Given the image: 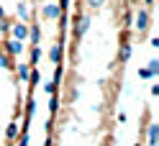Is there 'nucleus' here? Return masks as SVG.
Segmentation results:
<instances>
[{
    "label": "nucleus",
    "mask_w": 159,
    "mask_h": 146,
    "mask_svg": "<svg viewBox=\"0 0 159 146\" xmlns=\"http://www.w3.org/2000/svg\"><path fill=\"white\" fill-rule=\"evenodd\" d=\"M139 77H141V80H149V77H152V74H149L146 69H139Z\"/></svg>",
    "instance_id": "obj_20"
},
{
    "label": "nucleus",
    "mask_w": 159,
    "mask_h": 146,
    "mask_svg": "<svg viewBox=\"0 0 159 146\" xmlns=\"http://www.w3.org/2000/svg\"><path fill=\"white\" fill-rule=\"evenodd\" d=\"M62 56H64V44H54L52 49H49V59H52L54 64H62Z\"/></svg>",
    "instance_id": "obj_4"
},
{
    "label": "nucleus",
    "mask_w": 159,
    "mask_h": 146,
    "mask_svg": "<svg viewBox=\"0 0 159 146\" xmlns=\"http://www.w3.org/2000/svg\"><path fill=\"white\" fill-rule=\"evenodd\" d=\"M146 72L152 74V77H154V74H159V59H152V62H149V67H146Z\"/></svg>",
    "instance_id": "obj_14"
},
{
    "label": "nucleus",
    "mask_w": 159,
    "mask_h": 146,
    "mask_svg": "<svg viewBox=\"0 0 159 146\" xmlns=\"http://www.w3.org/2000/svg\"><path fill=\"white\" fill-rule=\"evenodd\" d=\"M18 131H21V126H18V123H16V118H13L11 123H8V128H5V139H8V141H16Z\"/></svg>",
    "instance_id": "obj_7"
},
{
    "label": "nucleus",
    "mask_w": 159,
    "mask_h": 146,
    "mask_svg": "<svg viewBox=\"0 0 159 146\" xmlns=\"http://www.w3.org/2000/svg\"><path fill=\"white\" fill-rule=\"evenodd\" d=\"M144 3H146V8H152V5L157 3V0H144Z\"/></svg>",
    "instance_id": "obj_22"
},
{
    "label": "nucleus",
    "mask_w": 159,
    "mask_h": 146,
    "mask_svg": "<svg viewBox=\"0 0 159 146\" xmlns=\"http://www.w3.org/2000/svg\"><path fill=\"white\" fill-rule=\"evenodd\" d=\"M41 56H44V51H41V49H39V46H34V49H31V62L36 64L39 59H41Z\"/></svg>",
    "instance_id": "obj_16"
},
{
    "label": "nucleus",
    "mask_w": 159,
    "mask_h": 146,
    "mask_svg": "<svg viewBox=\"0 0 159 146\" xmlns=\"http://www.w3.org/2000/svg\"><path fill=\"white\" fill-rule=\"evenodd\" d=\"M59 8H62V13H64L67 8H69V0H62V3H59Z\"/></svg>",
    "instance_id": "obj_21"
},
{
    "label": "nucleus",
    "mask_w": 159,
    "mask_h": 146,
    "mask_svg": "<svg viewBox=\"0 0 159 146\" xmlns=\"http://www.w3.org/2000/svg\"><path fill=\"white\" fill-rule=\"evenodd\" d=\"M28 74H31V64H18V80L28 82Z\"/></svg>",
    "instance_id": "obj_9"
},
{
    "label": "nucleus",
    "mask_w": 159,
    "mask_h": 146,
    "mask_svg": "<svg viewBox=\"0 0 159 146\" xmlns=\"http://www.w3.org/2000/svg\"><path fill=\"white\" fill-rule=\"evenodd\" d=\"M0 69H13L11 67V56H8L5 51H0Z\"/></svg>",
    "instance_id": "obj_12"
},
{
    "label": "nucleus",
    "mask_w": 159,
    "mask_h": 146,
    "mask_svg": "<svg viewBox=\"0 0 159 146\" xmlns=\"http://www.w3.org/2000/svg\"><path fill=\"white\" fill-rule=\"evenodd\" d=\"M0 33H11V21L8 18H0Z\"/></svg>",
    "instance_id": "obj_17"
},
{
    "label": "nucleus",
    "mask_w": 159,
    "mask_h": 146,
    "mask_svg": "<svg viewBox=\"0 0 159 146\" xmlns=\"http://www.w3.org/2000/svg\"><path fill=\"white\" fill-rule=\"evenodd\" d=\"M44 18H49V21H54V18H59V15H62V8H59V5H54V3H49V5H44Z\"/></svg>",
    "instance_id": "obj_6"
},
{
    "label": "nucleus",
    "mask_w": 159,
    "mask_h": 146,
    "mask_svg": "<svg viewBox=\"0 0 159 146\" xmlns=\"http://www.w3.org/2000/svg\"><path fill=\"white\" fill-rule=\"evenodd\" d=\"M85 3H87V8H100L105 0H85Z\"/></svg>",
    "instance_id": "obj_19"
},
{
    "label": "nucleus",
    "mask_w": 159,
    "mask_h": 146,
    "mask_svg": "<svg viewBox=\"0 0 159 146\" xmlns=\"http://www.w3.org/2000/svg\"><path fill=\"white\" fill-rule=\"evenodd\" d=\"M0 46H5L3 51L8 54V56H18V54H23V41L21 38H8L5 44H0Z\"/></svg>",
    "instance_id": "obj_2"
},
{
    "label": "nucleus",
    "mask_w": 159,
    "mask_h": 146,
    "mask_svg": "<svg viewBox=\"0 0 159 146\" xmlns=\"http://www.w3.org/2000/svg\"><path fill=\"white\" fill-rule=\"evenodd\" d=\"M18 15H21V18H23V21H26V18H28V8H26L23 3H21V5H18Z\"/></svg>",
    "instance_id": "obj_18"
},
{
    "label": "nucleus",
    "mask_w": 159,
    "mask_h": 146,
    "mask_svg": "<svg viewBox=\"0 0 159 146\" xmlns=\"http://www.w3.org/2000/svg\"><path fill=\"white\" fill-rule=\"evenodd\" d=\"M11 33H13V38L26 41V38H28V26L26 23H16V26H11Z\"/></svg>",
    "instance_id": "obj_5"
},
{
    "label": "nucleus",
    "mask_w": 159,
    "mask_h": 146,
    "mask_svg": "<svg viewBox=\"0 0 159 146\" xmlns=\"http://www.w3.org/2000/svg\"><path fill=\"white\" fill-rule=\"evenodd\" d=\"M34 110H36V103H34V100H28V103H26V118H28V121L34 118Z\"/></svg>",
    "instance_id": "obj_15"
},
{
    "label": "nucleus",
    "mask_w": 159,
    "mask_h": 146,
    "mask_svg": "<svg viewBox=\"0 0 159 146\" xmlns=\"http://www.w3.org/2000/svg\"><path fill=\"white\" fill-rule=\"evenodd\" d=\"M28 38H31L34 44H39V38H41V28H39V26H31V28H28Z\"/></svg>",
    "instance_id": "obj_11"
},
{
    "label": "nucleus",
    "mask_w": 159,
    "mask_h": 146,
    "mask_svg": "<svg viewBox=\"0 0 159 146\" xmlns=\"http://www.w3.org/2000/svg\"><path fill=\"white\" fill-rule=\"evenodd\" d=\"M0 18H5V11H3V3H0Z\"/></svg>",
    "instance_id": "obj_23"
},
{
    "label": "nucleus",
    "mask_w": 159,
    "mask_h": 146,
    "mask_svg": "<svg viewBox=\"0 0 159 146\" xmlns=\"http://www.w3.org/2000/svg\"><path fill=\"white\" fill-rule=\"evenodd\" d=\"M118 59H121V62H128V59H131V44H123V46H121Z\"/></svg>",
    "instance_id": "obj_10"
},
{
    "label": "nucleus",
    "mask_w": 159,
    "mask_h": 146,
    "mask_svg": "<svg viewBox=\"0 0 159 146\" xmlns=\"http://www.w3.org/2000/svg\"><path fill=\"white\" fill-rule=\"evenodd\" d=\"M149 144H152V146L159 144V126H157V123L149 126Z\"/></svg>",
    "instance_id": "obj_8"
},
{
    "label": "nucleus",
    "mask_w": 159,
    "mask_h": 146,
    "mask_svg": "<svg viewBox=\"0 0 159 146\" xmlns=\"http://www.w3.org/2000/svg\"><path fill=\"white\" fill-rule=\"evenodd\" d=\"M57 110H59V100H57V95L52 92V100H49V113H52V118L57 115Z\"/></svg>",
    "instance_id": "obj_13"
},
{
    "label": "nucleus",
    "mask_w": 159,
    "mask_h": 146,
    "mask_svg": "<svg viewBox=\"0 0 159 146\" xmlns=\"http://www.w3.org/2000/svg\"><path fill=\"white\" fill-rule=\"evenodd\" d=\"M149 26H152V13H149V8H141V11L136 13V31L139 33H146Z\"/></svg>",
    "instance_id": "obj_1"
},
{
    "label": "nucleus",
    "mask_w": 159,
    "mask_h": 146,
    "mask_svg": "<svg viewBox=\"0 0 159 146\" xmlns=\"http://www.w3.org/2000/svg\"><path fill=\"white\" fill-rule=\"evenodd\" d=\"M87 28H90V18L85 15V18H80V23L75 21V28H72V36L77 38V41H80V38H82V36L87 33Z\"/></svg>",
    "instance_id": "obj_3"
}]
</instances>
